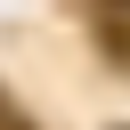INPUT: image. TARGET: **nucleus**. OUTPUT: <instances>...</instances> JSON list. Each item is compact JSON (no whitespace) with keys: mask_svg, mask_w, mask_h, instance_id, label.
Returning a JSON list of instances; mask_svg holds the SVG:
<instances>
[]
</instances>
